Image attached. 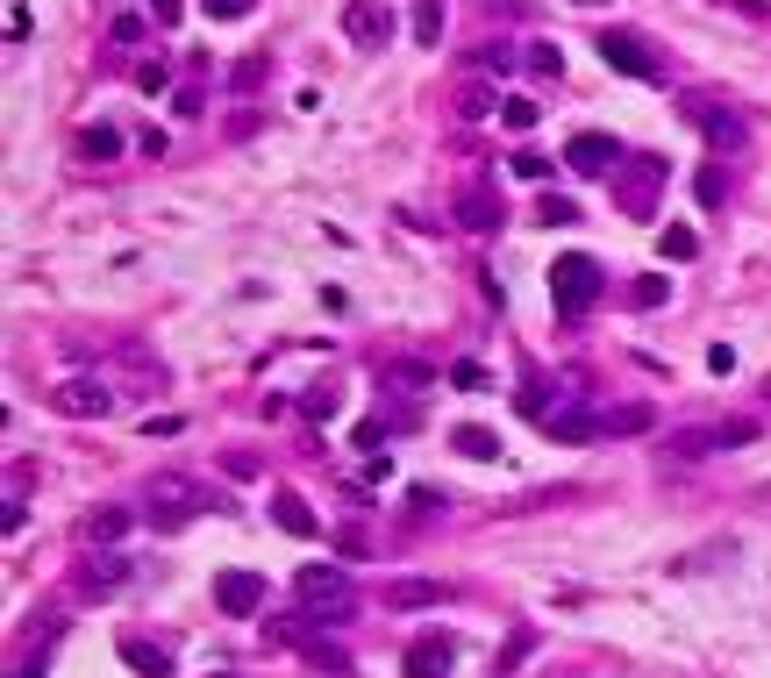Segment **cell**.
Masks as SVG:
<instances>
[{
  "label": "cell",
  "mask_w": 771,
  "mask_h": 678,
  "mask_svg": "<svg viewBox=\"0 0 771 678\" xmlns=\"http://www.w3.org/2000/svg\"><path fill=\"white\" fill-rule=\"evenodd\" d=\"M343 36H350L358 51H378V43L394 36V8H386V0H350V8H343Z\"/></svg>",
  "instance_id": "9c48e42d"
},
{
  "label": "cell",
  "mask_w": 771,
  "mask_h": 678,
  "mask_svg": "<svg viewBox=\"0 0 771 678\" xmlns=\"http://www.w3.org/2000/svg\"><path fill=\"white\" fill-rule=\"evenodd\" d=\"M293 593H300V607H308L314 622H343V614L358 607V586H350V572H336V564H300V572H293Z\"/></svg>",
  "instance_id": "6da1fadb"
},
{
  "label": "cell",
  "mask_w": 771,
  "mask_h": 678,
  "mask_svg": "<svg viewBox=\"0 0 771 678\" xmlns=\"http://www.w3.org/2000/svg\"><path fill=\"white\" fill-rule=\"evenodd\" d=\"M408 36L422 43V51H436L444 43V0H414V15H408Z\"/></svg>",
  "instance_id": "e0dca14e"
},
{
  "label": "cell",
  "mask_w": 771,
  "mask_h": 678,
  "mask_svg": "<svg viewBox=\"0 0 771 678\" xmlns=\"http://www.w3.org/2000/svg\"><path fill=\"white\" fill-rule=\"evenodd\" d=\"M444 593H450L444 578H400V586H394V607H436Z\"/></svg>",
  "instance_id": "ffe728a7"
},
{
  "label": "cell",
  "mask_w": 771,
  "mask_h": 678,
  "mask_svg": "<svg viewBox=\"0 0 771 678\" xmlns=\"http://www.w3.org/2000/svg\"><path fill=\"white\" fill-rule=\"evenodd\" d=\"M151 22H165V29H171V22H179V0H151Z\"/></svg>",
  "instance_id": "74e56055"
},
{
  "label": "cell",
  "mask_w": 771,
  "mask_h": 678,
  "mask_svg": "<svg viewBox=\"0 0 771 678\" xmlns=\"http://www.w3.org/2000/svg\"><path fill=\"white\" fill-rule=\"evenodd\" d=\"M529 72H543V79H557V72H565V57H557V43H529Z\"/></svg>",
  "instance_id": "4dcf8cb0"
},
{
  "label": "cell",
  "mask_w": 771,
  "mask_h": 678,
  "mask_svg": "<svg viewBox=\"0 0 771 678\" xmlns=\"http://www.w3.org/2000/svg\"><path fill=\"white\" fill-rule=\"evenodd\" d=\"M536 221H543V229H571V221H579V207L557 201V193H543V201H536Z\"/></svg>",
  "instance_id": "83f0119b"
},
{
  "label": "cell",
  "mask_w": 771,
  "mask_h": 678,
  "mask_svg": "<svg viewBox=\"0 0 771 678\" xmlns=\"http://www.w3.org/2000/svg\"><path fill=\"white\" fill-rule=\"evenodd\" d=\"M272 522L286 528V536H322V522H314V508H308V500H300V492H293V486H279V492H272Z\"/></svg>",
  "instance_id": "5bb4252c"
},
{
  "label": "cell",
  "mask_w": 771,
  "mask_h": 678,
  "mask_svg": "<svg viewBox=\"0 0 771 678\" xmlns=\"http://www.w3.org/2000/svg\"><path fill=\"white\" fill-rule=\"evenodd\" d=\"M550 300H557V315H565V322H579L586 307L600 300V265H593L586 251L557 257V265H550Z\"/></svg>",
  "instance_id": "3957f363"
},
{
  "label": "cell",
  "mask_w": 771,
  "mask_h": 678,
  "mask_svg": "<svg viewBox=\"0 0 771 678\" xmlns=\"http://www.w3.org/2000/svg\"><path fill=\"white\" fill-rule=\"evenodd\" d=\"M450 229H472V236H493V229H507V207H500L493 179H464V187L450 193Z\"/></svg>",
  "instance_id": "5b68a950"
},
{
  "label": "cell",
  "mask_w": 771,
  "mask_h": 678,
  "mask_svg": "<svg viewBox=\"0 0 771 678\" xmlns=\"http://www.w3.org/2000/svg\"><path fill=\"white\" fill-rule=\"evenodd\" d=\"M629 307H643V315H651V307H665V279H657V271L629 279Z\"/></svg>",
  "instance_id": "4316f807"
},
{
  "label": "cell",
  "mask_w": 771,
  "mask_h": 678,
  "mask_svg": "<svg viewBox=\"0 0 771 678\" xmlns=\"http://www.w3.org/2000/svg\"><path fill=\"white\" fill-rule=\"evenodd\" d=\"M500 101H507V93H493V86H464V93H458V115H464V121H500Z\"/></svg>",
  "instance_id": "d6986e66"
},
{
  "label": "cell",
  "mask_w": 771,
  "mask_h": 678,
  "mask_svg": "<svg viewBox=\"0 0 771 678\" xmlns=\"http://www.w3.org/2000/svg\"><path fill=\"white\" fill-rule=\"evenodd\" d=\"M207 678H229V671H207Z\"/></svg>",
  "instance_id": "f35d334b"
},
{
  "label": "cell",
  "mask_w": 771,
  "mask_h": 678,
  "mask_svg": "<svg viewBox=\"0 0 771 678\" xmlns=\"http://www.w3.org/2000/svg\"><path fill=\"white\" fill-rule=\"evenodd\" d=\"M143 508H151V522H193V514H215V492L193 486L187 472H157L143 486Z\"/></svg>",
  "instance_id": "7a4b0ae2"
},
{
  "label": "cell",
  "mask_w": 771,
  "mask_h": 678,
  "mask_svg": "<svg viewBox=\"0 0 771 678\" xmlns=\"http://www.w3.org/2000/svg\"><path fill=\"white\" fill-rule=\"evenodd\" d=\"M514 179H536V187H543V179H550V165H543V157H536V151H522V157H514Z\"/></svg>",
  "instance_id": "836d02e7"
},
{
  "label": "cell",
  "mask_w": 771,
  "mask_h": 678,
  "mask_svg": "<svg viewBox=\"0 0 771 678\" xmlns=\"http://www.w3.org/2000/svg\"><path fill=\"white\" fill-rule=\"evenodd\" d=\"M651 422H657L651 407H607V414H600V428H615V436H643Z\"/></svg>",
  "instance_id": "cb8c5ba5"
},
{
  "label": "cell",
  "mask_w": 771,
  "mask_h": 678,
  "mask_svg": "<svg viewBox=\"0 0 771 678\" xmlns=\"http://www.w3.org/2000/svg\"><path fill=\"white\" fill-rule=\"evenodd\" d=\"M450 657H458V643H450L444 628H428V636L408 643V678H450Z\"/></svg>",
  "instance_id": "4fadbf2b"
},
{
  "label": "cell",
  "mask_w": 771,
  "mask_h": 678,
  "mask_svg": "<svg viewBox=\"0 0 771 678\" xmlns=\"http://www.w3.org/2000/svg\"><path fill=\"white\" fill-rule=\"evenodd\" d=\"M265 593H272L265 572H222V578H215V607H222V614H257Z\"/></svg>",
  "instance_id": "30bf717a"
},
{
  "label": "cell",
  "mask_w": 771,
  "mask_h": 678,
  "mask_svg": "<svg viewBox=\"0 0 771 678\" xmlns=\"http://www.w3.org/2000/svg\"><path fill=\"white\" fill-rule=\"evenodd\" d=\"M757 443V422H715V428H679L671 436V458H707V450H736Z\"/></svg>",
  "instance_id": "ba28073f"
},
{
  "label": "cell",
  "mask_w": 771,
  "mask_h": 678,
  "mask_svg": "<svg viewBox=\"0 0 771 678\" xmlns=\"http://www.w3.org/2000/svg\"><path fill=\"white\" fill-rule=\"evenodd\" d=\"M500 121H507V129L522 136V129H536V121H543V107H536V101H522V93H507V101H500Z\"/></svg>",
  "instance_id": "d4e9b609"
},
{
  "label": "cell",
  "mask_w": 771,
  "mask_h": 678,
  "mask_svg": "<svg viewBox=\"0 0 771 678\" xmlns=\"http://www.w3.org/2000/svg\"><path fill=\"white\" fill-rule=\"evenodd\" d=\"M115 151H121L115 121H93V129H79V157H86V165H107Z\"/></svg>",
  "instance_id": "ac0fdd59"
},
{
  "label": "cell",
  "mask_w": 771,
  "mask_h": 678,
  "mask_svg": "<svg viewBox=\"0 0 771 678\" xmlns=\"http://www.w3.org/2000/svg\"><path fill=\"white\" fill-rule=\"evenodd\" d=\"M107 36H115V43H137L143 22H137V15H115V22H107Z\"/></svg>",
  "instance_id": "d590c367"
},
{
  "label": "cell",
  "mask_w": 771,
  "mask_h": 678,
  "mask_svg": "<svg viewBox=\"0 0 771 678\" xmlns=\"http://www.w3.org/2000/svg\"><path fill=\"white\" fill-rule=\"evenodd\" d=\"M121 572H129V564H121V558H107V564H86V578H79V593H86V600H101V593H115V586H121Z\"/></svg>",
  "instance_id": "603a6c76"
},
{
  "label": "cell",
  "mask_w": 771,
  "mask_h": 678,
  "mask_svg": "<svg viewBox=\"0 0 771 678\" xmlns=\"http://www.w3.org/2000/svg\"><path fill=\"white\" fill-rule=\"evenodd\" d=\"M22 678H36V671H22Z\"/></svg>",
  "instance_id": "ab89813d"
},
{
  "label": "cell",
  "mask_w": 771,
  "mask_h": 678,
  "mask_svg": "<svg viewBox=\"0 0 771 678\" xmlns=\"http://www.w3.org/2000/svg\"><path fill=\"white\" fill-rule=\"evenodd\" d=\"M51 407L65 422H101L115 407V393H107V379H65V386H51Z\"/></svg>",
  "instance_id": "52a82bcc"
},
{
  "label": "cell",
  "mask_w": 771,
  "mask_h": 678,
  "mask_svg": "<svg viewBox=\"0 0 771 678\" xmlns=\"http://www.w3.org/2000/svg\"><path fill=\"white\" fill-rule=\"evenodd\" d=\"M479 65L486 72H514V51H500V43H493V51H479Z\"/></svg>",
  "instance_id": "8d00e7d4"
},
{
  "label": "cell",
  "mask_w": 771,
  "mask_h": 678,
  "mask_svg": "<svg viewBox=\"0 0 771 678\" xmlns=\"http://www.w3.org/2000/svg\"><path fill=\"white\" fill-rule=\"evenodd\" d=\"M450 450H458V458H479V464H493L500 458V436L486 422H458L450 428Z\"/></svg>",
  "instance_id": "9a60e30c"
},
{
  "label": "cell",
  "mask_w": 771,
  "mask_h": 678,
  "mask_svg": "<svg viewBox=\"0 0 771 678\" xmlns=\"http://www.w3.org/2000/svg\"><path fill=\"white\" fill-rule=\"evenodd\" d=\"M693 193H701V207H721V165H701V179H693Z\"/></svg>",
  "instance_id": "f546056e"
},
{
  "label": "cell",
  "mask_w": 771,
  "mask_h": 678,
  "mask_svg": "<svg viewBox=\"0 0 771 678\" xmlns=\"http://www.w3.org/2000/svg\"><path fill=\"white\" fill-rule=\"evenodd\" d=\"M529 650H536V636H529V628H522V636H514V643H507V650H500V678H507V671H514V664L529 657Z\"/></svg>",
  "instance_id": "d6a6232c"
},
{
  "label": "cell",
  "mask_w": 771,
  "mask_h": 678,
  "mask_svg": "<svg viewBox=\"0 0 771 678\" xmlns=\"http://www.w3.org/2000/svg\"><path fill=\"white\" fill-rule=\"evenodd\" d=\"M685 115L707 136V151H743V115H729V107H715V101H693Z\"/></svg>",
  "instance_id": "8fae6325"
},
{
  "label": "cell",
  "mask_w": 771,
  "mask_h": 678,
  "mask_svg": "<svg viewBox=\"0 0 771 678\" xmlns=\"http://www.w3.org/2000/svg\"><path fill=\"white\" fill-rule=\"evenodd\" d=\"M657 251H665V257H679V265H685V257L701 251V236H693V229H665V236H657Z\"/></svg>",
  "instance_id": "f1b7e54d"
},
{
  "label": "cell",
  "mask_w": 771,
  "mask_h": 678,
  "mask_svg": "<svg viewBox=\"0 0 771 678\" xmlns=\"http://www.w3.org/2000/svg\"><path fill=\"white\" fill-rule=\"evenodd\" d=\"M201 8H207L215 22H243V15H250V0H201Z\"/></svg>",
  "instance_id": "e575fe53"
},
{
  "label": "cell",
  "mask_w": 771,
  "mask_h": 678,
  "mask_svg": "<svg viewBox=\"0 0 771 678\" xmlns=\"http://www.w3.org/2000/svg\"><path fill=\"white\" fill-rule=\"evenodd\" d=\"M600 57L615 72H629V79L643 86H665V57H657L651 36H635V29H600Z\"/></svg>",
  "instance_id": "277c9868"
},
{
  "label": "cell",
  "mask_w": 771,
  "mask_h": 678,
  "mask_svg": "<svg viewBox=\"0 0 771 678\" xmlns=\"http://www.w3.org/2000/svg\"><path fill=\"white\" fill-rule=\"evenodd\" d=\"M165 86H171V65H157V57L137 65V93H165Z\"/></svg>",
  "instance_id": "1f68e13d"
},
{
  "label": "cell",
  "mask_w": 771,
  "mask_h": 678,
  "mask_svg": "<svg viewBox=\"0 0 771 678\" xmlns=\"http://www.w3.org/2000/svg\"><path fill=\"white\" fill-rule=\"evenodd\" d=\"M665 179H671V165H665V157H635V165H629V179H615L621 215L651 221V215H657V193H665Z\"/></svg>",
  "instance_id": "8992f818"
},
{
  "label": "cell",
  "mask_w": 771,
  "mask_h": 678,
  "mask_svg": "<svg viewBox=\"0 0 771 678\" xmlns=\"http://www.w3.org/2000/svg\"><path fill=\"white\" fill-rule=\"evenodd\" d=\"M121 664H129V671H143V678H171V650L143 643V636H129V643H121Z\"/></svg>",
  "instance_id": "2e32d148"
},
{
  "label": "cell",
  "mask_w": 771,
  "mask_h": 678,
  "mask_svg": "<svg viewBox=\"0 0 771 678\" xmlns=\"http://www.w3.org/2000/svg\"><path fill=\"white\" fill-rule=\"evenodd\" d=\"M121 536H129V514H121V508H93V514H86V542H121Z\"/></svg>",
  "instance_id": "7402d4cb"
},
{
  "label": "cell",
  "mask_w": 771,
  "mask_h": 678,
  "mask_svg": "<svg viewBox=\"0 0 771 678\" xmlns=\"http://www.w3.org/2000/svg\"><path fill=\"white\" fill-rule=\"evenodd\" d=\"M386 386H394V393H422V386H428V364L400 357V364H386Z\"/></svg>",
  "instance_id": "484cf974"
},
{
  "label": "cell",
  "mask_w": 771,
  "mask_h": 678,
  "mask_svg": "<svg viewBox=\"0 0 771 678\" xmlns=\"http://www.w3.org/2000/svg\"><path fill=\"white\" fill-rule=\"evenodd\" d=\"M265 79H272V57H265V51H243L236 72H229V86H236V93H257Z\"/></svg>",
  "instance_id": "44dd1931"
},
{
  "label": "cell",
  "mask_w": 771,
  "mask_h": 678,
  "mask_svg": "<svg viewBox=\"0 0 771 678\" xmlns=\"http://www.w3.org/2000/svg\"><path fill=\"white\" fill-rule=\"evenodd\" d=\"M615 165H621V143H615V136L586 129V136H571V143H565V171H615Z\"/></svg>",
  "instance_id": "7c38bea8"
}]
</instances>
